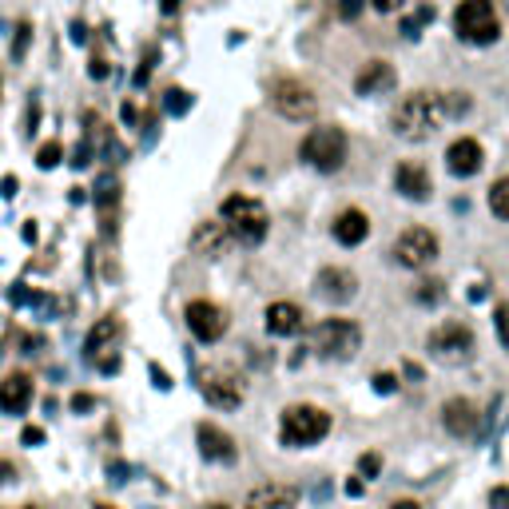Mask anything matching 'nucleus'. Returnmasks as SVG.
I'll return each mask as SVG.
<instances>
[{
  "instance_id": "f257e3e1",
  "label": "nucleus",
  "mask_w": 509,
  "mask_h": 509,
  "mask_svg": "<svg viewBox=\"0 0 509 509\" xmlns=\"http://www.w3.org/2000/svg\"><path fill=\"white\" fill-rule=\"evenodd\" d=\"M446 124V104L438 92H410L394 108V132L410 143H422Z\"/></svg>"
},
{
  "instance_id": "f03ea898",
  "label": "nucleus",
  "mask_w": 509,
  "mask_h": 509,
  "mask_svg": "<svg viewBox=\"0 0 509 509\" xmlns=\"http://www.w3.org/2000/svg\"><path fill=\"white\" fill-rule=\"evenodd\" d=\"M219 211H223V223L231 227V235H235L239 243H247V247H259V243L267 239L271 215H267V207H263L254 195H227Z\"/></svg>"
},
{
  "instance_id": "7ed1b4c3",
  "label": "nucleus",
  "mask_w": 509,
  "mask_h": 509,
  "mask_svg": "<svg viewBox=\"0 0 509 509\" xmlns=\"http://www.w3.org/2000/svg\"><path fill=\"white\" fill-rule=\"evenodd\" d=\"M454 32L465 44H478V48L494 44V40L502 36L497 4L494 0H462V4L454 8Z\"/></svg>"
},
{
  "instance_id": "20e7f679",
  "label": "nucleus",
  "mask_w": 509,
  "mask_h": 509,
  "mask_svg": "<svg viewBox=\"0 0 509 509\" xmlns=\"http://www.w3.org/2000/svg\"><path fill=\"white\" fill-rule=\"evenodd\" d=\"M330 434V414L319 410V406H287L283 410V430H279V442L287 449H303V446H315Z\"/></svg>"
},
{
  "instance_id": "39448f33",
  "label": "nucleus",
  "mask_w": 509,
  "mask_h": 509,
  "mask_svg": "<svg viewBox=\"0 0 509 509\" xmlns=\"http://www.w3.org/2000/svg\"><path fill=\"white\" fill-rule=\"evenodd\" d=\"M346 151H351V143H346V132H343V127L322 124V127H311V132H307V140H303L299 156L307 159L315 172H338V167L346 164Z\"/></svg>"
},
{
  "instance_id": "423d86ee",
  "label": "nucleus",
  "mask_w": 509,
  "mask_h": 509,
  "mask_svg": "<svg viewBox=\"0 0 509 509\" xmlns=\"http://www.w3.org/2000/svg\"><path fill=\"white\" fill-rule=\"evenodd\" d=\"M311 346L322 354V359H354L362 346V327L351 319H322L315 327V335H311Z\"/></svg>"
},
{
  "instance_id": "0eeeda50",
  "label": "nucleus",
  "mask_w": 509,
  "mask_h": 509,
  "mask_svg": "<svg viewBox=\"0 0 509 509\" xmlns=\"http://www.w3.org/2000/svg\"><path fill=\"white\" fill-rule=\"evenodd\" d=\"M473 330L465 322H442L438 330H430V354H434L442 367H462L473 359Z\"/></svg>"
},
{
  "instance_id": "6e6552de",
  "label": "nucleus",
  "mask_w": 509,
  "mask_h": 509,
  "mask_svg": "<svg viewBox=\"0 0 509 509\" xmlns=\"http://www.w3.org/2000/svg\"><path fill=\"white\" fill-rule=\"evenodd\" d=\"M271 104L279 108V116H287V120H295V124L315 120V112H319L315 92L303 80H279L275 88H271Z\"/></svg>"
},
{
  "instance_id": "1a4fd4ad",
  "label": "nucleus",
  "mask_w": 509,
  "mask_h": 509,
  "mask_svg": "<svg viewBox=\"0 0 509 509\" xmlns=\"http://www.w3.org/2000/svg\"><path fill=\"white\" fill-rule=\"evenodd\" d=\"M394 259L402 263V267H410V271L430 267V263L438 259V235H434V231H426V227H410V231L398 235V243H394Z\"/></svg>"
},
{
  "instance_id": "9d476101",
  "label": "nucleus",
  "mask_w": 509,
  "mask_h": 509,
  "mask_svg": "<svg viewBox=\"0 0 509 509\" xmlns=\"http://www.w3.org/2000/svg\"><path fill=\"white\" fill-rule=\"evenodd\" d=\"M199 390H203V398H207L211 406H219V410H239V406H243V382L235 378L231 370H223V367L203 370Z\"/></svg>"
},
{
  "instance_id": "9b49d317",
  "label": "nucleus",
  "mask_w": 509,
  "mask_h": 509,
  "mask_svg": "<svg viewBox=\"0 0 509 509\" xmlns=\"http://www.w3.org/2000/svg\"><path fill=\"white\" fill-rule=\"evenodd\" d=\"M183 319H188V330L199 338V343H219V338L227 335V311L215 307V303H207V299L188 303Z\"/></svg>"
},
{
  "instance_id": "f8f14e48",
  "label": "nucleus",
  "mask_w": 509,
  "mask_h": 509,
  "mask_svg": "<svg viewBox=\"0 0 509 509\" xmlns=\"http://www.w3.org/2000/svg\"><path fill=\"white\" fill-rule=\"evenodd\" d=\"M394 191L414 203H426L430 195H434V180H430V172L418 159H406V164L394 167Z\"/></svg>"
},
{
  "instance_id": "ddd939ff",
  "label": "nucleus",
  "mask_w": 509,
  "mask_h": 509,
  "mask_svg": "<svg viewBox=\"0 0 509 509\" xmlns=\"http://www.w3.org/2000/svg\"><path fill=\"white\" fill-rule=\"evenodd\" d=\"M315 295L327 303H351L359 295V279L346 267H322L315 275Z\"/></svg>"
},
{
  "instance_id": "4468645a",
  "label": "nucleus",
  "mask_w": 509,
  "mask_h": 509,
  "mask_svg": "<svg viewBox=\"0 0 509 509\" xmlns=\"http://www.w3.org/2000/svg\"><path fill=\"white\" fill-rule=\"evenodd\" d=\"M231 243H235V235H231V227H227L223 219H203V223L191 231V251L203 254V259H215V254H223Z\"/></svg>"
},
{
  "instance_id": "2eb2a0df",
  "label": "nucleus",
  "mask_w": 509,
  "mask_h": 509,
  "mask_svg": "<svg viewBox=\"0 0 509 509\" xmlns=\"http://www.w3.org/2000/svg\"><path fill=\"white\" fill-rule=\"evenodd\" d=\"M481 159H486V151H481L478 140H470V135H462V140H454L446 148V167L449 175H457V180H470V175L481 172Z\"/></svg>"
},
{
  "instance_id": "dca6fc26",
  "label": "nucleus",
  "mask_w": 509,
  "mask_h": 509,
  "mask_svg": "<svg viewBox=\"0 0 509 509\" xmlns=\"http://www.w3.org/2000/svg\"><path fill=\"white\" fill-rule=\"evenodd\" d=\"M195 434H199V454L207 457V462L231 465L235 457H239V449H235V438L227 434V430H219V426H211V422H203Z\"/></svg>"
},
{
  "instance_id": "f3484780",
  "label": "nucleus",
  "mask_w": 509,
  "mask_h": 509,
  "mask_svg": "<svg viewBox=\"0 0 509 509\" xmlns=\"http://www.w3.org/2000/svg\"><path fill=\"white\" fill-rule=\"evenodd\" d=\"M394 88H398V72L386 61H370L354 76V92H359V96H386V92H394Z\"/></svg>"
},
{
  "instance_id": "a211bd4d",
  "label": "nucleus",
  "mask_w": 509,
  "mask_h": 509,
  "mask_svg": "<svg viewBox=\"0 0 509 509\" xmlns=\"http://www.w3.org/2000/svg\"><path fill=\"white\" fill-rule=\"evenodd\" d=\"M243 509H299V489L283 486V481H267V486L251 489Z\"/></svg>"
},
{
  "instance_id": "6ab92c4d",
  "label": "nucleus",
  "mask_w": 509,
  "mask_h": 509,
  "mask_svg": "<svg viewBox=\"0 0 509 509\" xmlns=\"http://www.w3.org/2000/svg\"><path fill=\"white\" fill-rule=\"evenodd\" d=\"M442 422L454 438H473L478 434V406L470 398H449L442 406Z\"/></svg>"
},
{
  "instance_id": "aec40b11",
  "label": "nucleus",
  "mask_w": 509,
  "mask_h": 509,
  "mask_svg": "<svg viewBox=\"0 0 509 509\" xmlns=\"http://www.w3.org/2000/svg\"><path fill=\"white\" fill-rule=\"evenodd\" d=\"M367 235H370V219H367V211L346 207L343 215L335 219V239L343 243V247H359V243H367Z\"/></svg>"
},
{
  "instance_id": "412c9836",
  "label": "nucleus",
  "mask_w": 509,
  "mask_h": 509,
  "mask_svg": "<svg viewBox=\"0 0 509 509\" xmlns=\"http://www.w3.org/2000/svg\"><path fill=\"white\" fill-rule=\"evenodd\" d=\"M32 402V378L28 375H8L0 382V410L4 414H24Z\"/></svg>"
},
{
  "instance_id": "4be33fe9",
  "label": "nucleus",
  "mask_w": 509,
  "mask_h": 509,
  "mask_svg": "<svg viewBox=\"0 0 509 509\" xmlns=\"http://www.w3.org/2000/svg\"><path fill=\"white\" fill-rule=\"evenodd\" d=\"M263 322H267V330H271V335H279V338L299 335V330H303V311L295 307V303H271Z\"/></svg>"
},
{
  "instance_id": "5701e85b",
  "label": "nucleus",
  "mask_w": 509,
  "mask_h": 509,
  "mask_svg": "<svg viewBox=\"0 0 509 509\" xmlns=\"http://www.w3.org/2000/svg\"><path fill=\"white\" fill-rule=\"evenodd\" d=\"M120 335V319H100L96 327L88 330V338H84V354H88V359H100V354H104V346L112 343V338Z\"/></svg>"
},
{
  "instance_id": "b1692460",
  "label": "nucleus",
  "mask_w": 509,
  "mask_h": 509,
  "mask_svg": "<svg viewBox=\"0 0 509 509\" xmlns=\"http://www.w3.org/2000/svg\"><path fill=\"white\" fill-rule=\"evenodd\" d=\"M489 211H494L497 219H505V223H509V175H505V180H497L494 188H489Z\"/></svg>"
},
{
  "instance_id": "393cba45",
  "label": "nucleus",
  "mask_w": 509,
  "mask_h": 509,
  "mask_svg": "<svg viewBox=\"0 0 509 509\" xmlns=\"http://www.w3.org/2000/svg\"><path fill=\"white\" fill-rule=\"evenodd\" d=\"M116 199H120V183H116L112 175H104L100 188H96V203H100V215H104V219H108V211L116 207Z\"/></svg>"
},
{
  "instance_id": "a878e982",
  "label": "nucleus",
  "mask_w": 509,
  "mask_h": 509,
  "mask_svg": "<svg viewBox=\"0 0 509 509\" xmlns=\"http://www.w3.org/2000/svg\"><path fill=\"white\" fill-rule=\"evenodd\" d=\"M164 112H167V116H188V112H191V92L167 88V92H164Z\"/></svg>"
},
{
  "instance_id": "bb28decb",
  "label": "nucleus",
  "mask_w": 509,
  "mask_h": 509,
  "mask_svg": "<svg viewBox=\"0 0 509 509\" xmlns=\"http://www.w3.org/2000/svg\"><path fill=\"white\" fill-rule=\"evenodd\" d=\"M442 104H446V120H454V116H465V112H470V96H465V92H446Z\"/></svg>"
},
{
  "instance_id": "cd10ccee",
  "label": "nucleus",
  "mask_w": 509,
  "mask_h": 509,
  "mask_svg": "<svg viewBox=\"0 0 509 509\" xmlns=\"http://www.w3.org/2000/svg\"><path fill=\"white\" fill-rule=\"evenodd\" d=\"M430 20H434V4H422L418 8V16H410V20H406V36H410V40H418L422 36V24H430Z\"/></svg>"
},
{
  "instance_id": "c85d7f7f",
  "label": "nucleus",
  "mask_w": 509,
  "mask_h": 509,
  "mask_svg": "<svg viewBox=\"0 0 509 509\" xmlns=\"http://www.w3.org/2000/svg\"><path fill=\"white\" fill-rule=\"evenodd\" d=\"M442 283H438V279H430V283H418V291H414V299L418 303H430V307H434V303H442Z\"/></svg>"
},
{
  "instance_id": "c756f323",
  "label": "nucleus",
  "mask_w": 509,
  "mask_h": 509,
  "mask_svg": "<svg viewBox=\"0 0 509 509\" xmlns=\"http://www.w3.org/2000/svg\"><path fill=\"white\" fill-rule=\"evenodd\" d=\"M56 164H61V143H44V148H40L36 151V167H44V172H48V167H56Z\"/></svg>"
},
{
  "instance_id": "7c9ffc66",
  "label": "nucleus",
  "mask_w": 509,
  "mask_h": 509,
  "mask_svg": "<svg viewBox=\"0 0 509 509\" xmlns=\"http://www.w3.org/2000/svg\"><path fill=\"white\" fill-rule=\"evenodd\" d=\"M362 8H367V0H335V12L343 16V20H359Z\"/></svg>"
},
{
  "instance_id": "2f4dec72",
  "label": "nucleus",
  "mask_w": 509,
  "mask_h": 509,
  "mask_svg": "<svg viewBox=\"0 0 509 509\" xmlns=\"http://www.w3.org/2000/svg\"><path fill=\"white\" fill-rule=\"evenodd\" d=\"M378 470H382V457L378 454H362L359 457V478H378Z\"/></svg>"
},
{
  "instance_id": "473e14b6",
  "label": "nucleus",
  "mask_w": 509,
  "mask_h": 509,
  "mask_svg": "<svg viewBox=\"0 0 509 509\" xmlns=\"http://www.w3.org/2000/svg\"><path fill=\"white\" fill-rule=\"evenodd\" d=\"M375 390H378V394H394V390H398V378L382 370V375H375Z\"/></svg>"
},
{
  "instance_id": "72a5a7b5",
  "label": "nucleus",
  "mask_w": 509,
  "mask_h": 509,
  "mask_svg": "<svg viewBox=\"0 0 509 509\" xmlns=\"http://www.w3.org/2000/svg\"><path fill=\"white\" fill-rule=\"evenodd\" d=\"M20 442H24V446H40V442H44V430H40V426H24Z\"/></svg>"
},
{
  "instance_id": "f704fd0d",
  "label": "nucleus",
  "mask_w": 509,
  "mask_h": 509,
  "mask_svg": "<svg viewBox=\"0 0 509 509\" xmlns=\"http://www.w3.org/2000/svg\"><path fill=\"white\" fill-rule=\"evenodd\" d=\"M92 406H96V398H92V394H72V410L76 414H88Z\"/></svg>"
},
{
  "instance_id": "c9c22d12",
  "label": "nucleus",
  "mask_w": 509,
  "mask_h": 509,
  "mask_svg": "<svg viewBox=\"0 0 509 509\" xmlns=\"http://www.w3.org/2000/svg\"><path fill=\"white\" fill-rule=\"evenodd\" d=\"M108 481L124 486V481H127V465H124V462H112V465H108Z\"/></svg>"
},
{
  "instance_id": "e433bc0d",
  "label": "nucleus",
  "mask_w": 509,
  "mask_h": 509,
  "mask_svg": "<svg viewBox=\"0 0 509 509\" xmlns=\"http://www.w3.org/2000/svg\"><path fill=\"white\" fill-rule=\"evenodd\" d=\"M497 330H502V346H509V307H497Z\"/></svg>"
},
{
  "instance_id": "4c0bfd02",
  "label": "nucleus",
  "mask_w": 509,
  "mask_h": 509,
  "mask_svg": "<svg viewBox=\"0 0 509 509\" xmlns=\"http://www.w3.org/2000/svg\"><path fill=\"white\" fill-rule=\"evenodd\" d=\"M489 505H494V509H509V489L497 486L494 494H489Z\"/></svg>"
},
{
  "instance_id": "58836bf2",
  "label": "nucleus",
  "mask_w": 509,
  "mask_h": 509,
  "mask_svg": "<svg viewBox=\"0 0 509 509\" xmlns=\"http://www.w3.org/2000/svg\"><path fill=\"white\" fill-rule=\"evenodd\" d=\"M96 367H100V375H116V370H120V359H96Z\"/></svg>"
},
{
  "instance_id": "ea45409f",
  "label": "nucleus",
  "mask_w": 509,
  "mask_h": 509,
  "mask_svg": "<svg viewBox=\"0 0 509 509\" xmlns=\"http://www.w3.org/2000/svg\"><path fill=\"white\" fill-rule=\"evenodd\" d=\"M370 4H375L378 12H398V8H402L406 0H370Z\"/></svg>"
},
{
  "instance_id": "a19ab883",
  "label": "nucleus",
  "mask_w": 509,
  "mask_h": 509,
  "mask_svg": "<svg viewBox=\"0 0 509 509\" xmlns=\"http://www.w3.org/2000/svg\"><path fill=\"white\" fill-rule=\"evenodd\" d=\"M32 295L24 291V287H12V291H8V303H12V307H20V303H28Z\"/></svg>"
},
{
  "instance_id": "79ce46f5",
  "label": "nucleus",
  "mask_w": 509,
  "mask_h": 509,
  "mask_svg": "<svg viewBox=\"0 0 509 509\" xmlns=\"http://www.w3.org/2000/svg\"><path fill=\"white\" fill-rule=\"evenodd\" d=\"M24 48H28V24H20V40L12 44V56H24Z\"/></svg>"
},
{
  "instance_id": "37998d69",
  "label": "nucleus",
  "mask_w": 509,
  "mask_h": 509,
  "mask_svg": "<svg viewBox=\"0 0 509 509\" xmlns=\"http://www.w3.org/2000/svg\"><path fill=\"white\" fill-rule=\"evenodd\" d=\"M16 188H20V183H16L12 175H4V180H0V195H4V199H12V195H16Z\"/></svg>"
},
{
  "instance_id": "c03bdc74",
  "label": "nucleus",
  "mask_w": 509,
  "mask_h": 509,
  "mask_svg": "<svg viewBox=\"0 0 509 509\" xmlns=\"http://www.w3.org/2000/svg\"><path fill=\"white\" fill-rule=\"evenodd\" d=\"M151 378H156V386H159V390H172V378H167L164 370L156 367V362H151Z\"/></svg>"
},
{
  "instance_id": "a18cd8bd",
  "label": "nucleus",
  "mask_w": 509,
  "mask_h": 509,
  "mask_svg": "<svg viewBox=\"0 0 509 509\" xmlns=\"http://www.w3.org/2000/svg\"><path fill=\"white\" fill-rule=\"evenodd\" d=\"M362 489H367V481H362V478H351V481H346V494H351V497H362Z\"/></svg>"
},
{
  "instance_id": "49530a36",
  "label": "nucleus",
  "mask_w": 509,
  "mask_h": 509,
  "mask_svg": "<svg viewBox=\"0 0 509 509\" xmlns=\"http://www.w3.org/2000/svg\"><path fill=\"white\" fill-rule=\"evenodd\" d=\"M16 478V465L12 462H0V481H12Z\"/></svg>"
},
{
  "instance_id": "de8ad7c7",
  "label": "nucleus",
  "mask_w": 509,
  "mask_h": 509,
  "mask_svg": "<svg viewBox=\"0 0 509 509\" xmlns=\"http://www.w3.org/2000/svg\"><path fill=\"white\" fill-rule=\"evenodd\" d=\"M92 76H96V80H104V76H108V68H104V61H92Z\"/></svg>"
},
{
  "instance_id": "09e8293b",
  "label": "nucleus",
  "mask_w": 509,
  "mask_h": 509,
  "mask_svg": "<svg viewBox=\"0 0 509 509\" xmlns=\"http://www.w3.org/2000/svg\"><path fill=\"white\" fill-rule=\"evenodd\" d=\"M390 509H422V505H418V502H394Z\"/></svg>"
},
{
  "instance_id": "8fccbe9b",
  "label": "nucleus",
  "mask_w": 509,
  "mask_h": 509,
  "mask_svg": "<svg viewBox=\"0 0 509 509\" xmlns=\"http://www.w3.org/2000/svg\"><path fill=\"white\" fill-rule=\"evenodd\" d=\"M172 8H180V0H164V12H172Z\"/></svg>"
},
{
  "instance_id": "3c124183",
  "label": "nucleus",
  "mask_w": 509,
  "mask_h": 509,
  "mask_svg": "<svg viewBox=\"0 0 509 509\" xmlns=\"http://www.w3.org/2000/svg\"><path fill=\"white\" fill-rule=\"evenodd\" d=\"M497 8H505V12H509V0H497Z\"/></svg>"
},
{
  "instance_id": "603ef678",
  "label": "nucleus",
  "mask_w": 509,
  "mask_h": 509,
  "mask_svg": "<svg viewBox=\"0 0 509 509\" xmlns=\"http://www.w3.org/2000/svg\"><path fill=\"white\" fill-rule=\"evenodd\" d=\"M96 509H116V505H108V502H100V505H96Z\"/></svg>"
},
{
  "instance_id": "864d4df0",
  "label": "nucleus",
  "mask_w": 509,
  "mask_h": 509,
  "mask_svg": "<svg viewBox=\"0 0 509 509\" xmlns=\"http://www.w3.org/2000/svg\"><path fill=\"white\" fill-rule=\"evenodd\" d=\"M207 509H227V505H207Z\"/></svg>"
},
{
  "instance_id": "5fc2aeb1",
  "label": "nucleus",
  "mask_w": 509,
  "mask_h": 509,
  "mask_svg": "<svg viewBox=\"0 0 509 509\" xmlns=\"http://www.w3.org/2000/svg\"><path fill=\"white\" fill-rule=\"evenodd\" d=\"M20 509H36V505H20Z\"/></svg>"
}]
</instances>
